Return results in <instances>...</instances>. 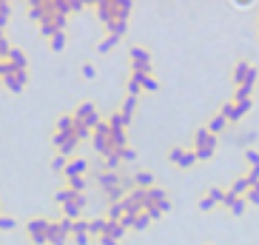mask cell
I'll return each mask as SVG.
<instances>
[{
  "label": "cell",
  "mask_w": 259,
  "mask_h": 245,
  "mask_svg": "<svg viewBox=\"0 0 259 245\" xmlns=\"http://www.w3.org/2000/svg\"><path fill=\"white\" fill-rule=\"evenodd\" d=\"M137 180L143 182V185H148V182H151V174H148V171H143V174H137Z\"/></svg>",
  "instance_id": "3"
},
{
  "label": "cell",
  "mask_w": 259,
  "mask_h": 245,
  "mask_svg": "<svg viewBox=\"0 0 259 245\" xmlns=\"http://www.w3.org/2000/svg\"><path fill=\"white\" fill-rule=\"evenodd\" d=\"M245 157H248V163L259 165V151H248V154H245Z\"/></svg>",
  "instance_id": "2"
},
{
  "label": "cell",
  "mask_w": 259,
  "mask_h": 245,
  "mask_svg": "<svg viewBox=\"0 0 259 245\" xmlns=\"http://www.w3.org/2000/svg\"><path fill=\"white\" fill-rule=\"evenodd\" d=\"M234 214H242L245 211V200H234V208H231Z\"/></svg>",
  "instance_id": "1"
}]
</instances>
